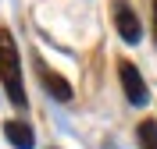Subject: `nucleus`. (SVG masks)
<instances>
[{
  "label": "nucleus",
  "mask_w": 157,
  "mask_h": 149,
  "mask_svg": "<svg viewBox=\"0 0 157 149\" xmlns=\"http://www.w3.org/2000/svg\"><path fill=\"white\" fill-rule=\"evenodd\" d=\"M118 75H121V89H125L128 103H132V107H143L150 99V92H147V85H143V75L136 71V64L121 60V64H118Z\"/></svg>",
  "instance_id": "f03ea898"
},
{
  "label": "nucleus",
  "mask_w": 157,
  "mask_h": 149,
  "mask_svg": "<svg viewBox=\"0 0 157 149\" xmlns=\"http://www.w3.org/2000/svg\"><path fill=\"white\" fill-rule=\"evenodd\" d=\"M36 71H39V78H43V85H47V92H50L54 99H61V103H68V99H71V85L61 78V75H54L43 60H36Z\"/></svg>",
  "instance_id": "20e7f679"
},
{
  "label": "nucleus",
  "mask_w": 157,
  "mask_h": 149,
  "mask_svg": "<svg viewBox=\"0 0 157 149\" xmlns=\"http://www.w3.org/2000/svg\"><path fill=\"white\" fill-rule=\"evenodd\" d=\"M154 36H157V0H154Z\"/></svg>",
  "instance_id": "0eeeda50"
},
{
  "label": "nucleus",
  "mask_w": 157,
  "mask_h": 149,
  "mask_svg": "<svg viewBox=\"0 0 157 149\" xmlns=\"http://www.w3.org/2000/svg\"><path fill=\"white\" fill-rule=\"evenodd\" d=\"M139 146L143 149H157V124L154 121H143L139 124Z\"/></svg>",
  "instance_id": "423d86ee"
},
{
  "label": "nucleus",
  "mask_w": 157,
  "mask_h": 149,
  "mask_svg": "<svg viewBox=\"0 0 157 149\" xmlns=\"http://www.w3.org/2000/svg\"><path fill=\"white\" fill-rule=\"evenodd\" d=\"M114 25H118V36L125 43H139V21H136V14H132V7H128L125 0H114Z\"/></svg>",
  "instance_id": "7ed1b4c3"
},
{
  "label": "nucleus",
  "mask_w": 157,
  "mask_h": 149,
  "mask_svg": "<svg viewBox=\"0 0 157 149\" xmlns=\"http://www.w3.org/2000/svg\"><path fill=\"white\" fill-rule=\"evenodd\" d=\"M4 135H7V142L14 149H32L36 146V135H32V128L25 121H7V124H4Z\"/></svg>",
  "instance_id": "39448f33"
},
{
  "label": "nucleus",
  "mask_w": 157,
  "mask_h": 149,
  "mask_svg": "<svg viewBox=\"0 0 157 149\" xmlns=\"http://www.w3.org/2000/svg\"><path fill=\"white\" fill-rule=\"evenodd\" d=\"M0 82L7 89L14 107H25V85H21V60H18V46L14 36L7 29H0Z\"/></svg>",
  "instance_id": "f257e3e1"
}]
</instances>
